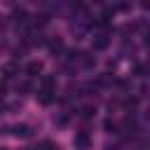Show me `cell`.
Wrapping results in <instances>:
<instances>
[{
  "label": "cell",
  "instance_id": "1",
  "mask_svg": "<svg viewBox=\"0 0 150 150\" xmlns=\"http://www.w3.org/2000/svg\"><path fill=\"white\" fill-rule=\"evenodd\" d=\"M73 145H75L77 150H89V148H91V138H89V134H87V131H80V134H75V138H73Z\"/></svg>",
  "mask_w": 150,
  "mask_h": 150
},
{
  "label": "cell",
  "instance_id": "2",
  "mask_svg": "<svg viewBox=\"0 0 150 150\" xmlns=\"http://www.w3.org/2000/svg\"><path fill=\"white\" fill-rule=\"evenodd\" d=\"M12 134H14L16 138H30V136H33V127H30V124H14V127H12Z\"/></svg>",
  "mask_w": 150,
  "mask_h": 150
},
{
  "label": "cell",
  "instance_id": "3",
  "mask_svg": "<svg viewBox=\"0 0 150 150\" xmlns=\"http://www.w3.org/2000/svg\"><path fill=\"white\" fill-rule=\"evenodd\" d=\"M54 94H56L54 89H40V91H38V98H40L42 105H49V103L54 101Z\"/></svg>",
  "mask_w": 150,
  "mask_h": 150
},
{
  "label": "cell",
  "instance_id": "4",
  "mask_svg": "<svg viewBox=\"0 0 150 150\" xmlns=\"http://www.w3.org/2000/svg\"><path fill=\"white\" fill-rule=\"evenodd\" d=\"M40 73H42V63H40V61H30V63L26 66V75H28V77H38Z\"/></svg>",
  "mask_w": 150,
  "mask_h": 150
},
{
  "label": "cell",
  "instance_id": "5",
  "mask_svg": "<svg viewBox=\"0 0 150 150\" xmlns=\"http://www.w3.org/2000/svg\"><path fill=\"white\" fill-rule=\"evenodd\" d=\"M26 19H28L26 9H14V14H12V21H14L16 26H23V23H26Z\"/></svg>",
  "mask_w": 150,
  "mask_h": 150
},
{
  "label": "cell",
  "instance_id": "6",
  "mask_svg": "<svg viewBox=\"0 0 150 150\" xmlns=\"http://www.w3.org/2000/svg\"><path fill=\"white\" fill-rule=\"evenodd\" d=\"M108 42H110V40H108V35H103V33H101V35H96V38H94V49H105V47H108Z\"/></svg>",
  "mask_w": 150,
  "mask_h": 150
},
{
  "label": "cell",
  "instance_id": "7",
  "mask_svg": "<svg viewBox=\"0 0 150 150\" xmlns=\"http://www.w3.org/2000/svg\"><path fill=\"white\" fill-rule=\"evenodd\" d=\"M16 73H19V66H16V63H5V66H2V75H5V77H14Z\"/></svg>",
  "mask_w": 150,
  "mask_h": 150
},
{
  "label": "cell",
  "instance_id": "8",
  "mask_svg": "<svg viewBox=\"0 0 150 150\" xmlns=\"http://www.w3.org/2000/svg\"><path fill=\"white\" fill-rule=\"evenodd\" d=\"M42 89H54V91H56V77L45 75V77H42Z\"/></svg>",
  "mask_w": 150,
  "mask_h": 150
},
{
  "label": "cell",
  "instance_id": "9",
  "mask_svg": "<svg viewBox=\"0 0 150 150\" xmlns=\"http://www.w3.org/2000/svg\"><path fill=\"white\" fill-rule=\"evenodd\" d=\"M47 21H49L47 14H35V21H33V23H35L38 28H42V26H47Z\"/></svg>",
  "mask_w": 150,
  "mask_h": 150
},
{
  "label": "cell",
  "instance_id": "10",
  "mask_svg": "<svg viewBox=\"0 0 150 150\" xmlns=\"http://www.w3.org/2000/svg\"><path fill=\"white\" fill-rule=\"evenodd\" d=\"M103 127H105V131H108V134H117V129H120V127H117V122H112V120H105V122H103Z\"/></svg>",
  "mask_w": 150,
  "mask_h": 150
},
{
  "label": "cell",
  "instance_id": "11",
  "mask_svg": "<svg viewBox=\"0 0 150 150\" xmlns=\"http://www.w3.org/2000/svg\"><path fill=\"white\" fill-rule=\"evenodd\" d=\"M49 49H52L54 54H56V52H61V49H63V42H61V38H56V40H52V42H49Z\"/></svg>",
  "mask_w": 150,
  "mask_h": 150
},
{
  "label": "cell",
  "instance_id": "12",
  "mask_svg": "<svg viewBox=\"0 0 150 150\" xmlns=\"http://www.w3.org/2000/svg\"><path fill=\"white\" fill-rule=\"evenodd\" d=\"M80 112H82V117H91V115L96 112V108H94V105H84Z\"/></svg>",
  "mask_w": 150,
  "mask_h": 150
},
{
  "label": "cell",
  "instance_id": "13",
  "mask_svg": "<svg viewBox=\"0 0 150 150\" xmlns=\"http://www.w3.org/2000/svg\"><path fill=\"white\" fill-rule=\"evenodd\" d=\"M42 150H61V148H59L56 143H52V141H45V143H42Z\"/></svg>",
  "mask_w": 150,
  "mask_h": 150
},
{
  "label": "cell",
  "instance_id": "14",
  "mask_svg": "<svg viewBox=\"0 0 150 150\" xmlns=\"http://www.w3.org/2000/svg\"><path fill=\"white\" fill-rule=\"evenodd\" d=\"M5 26H7V19H5V16H2V14H0V30H2V28H5Z\"/></svg>",
  "mask_w": 150,
  "mask_h": 150
},
{
  "label": "cell",
  "instance_id": "15",
  "mask_svg": "<svg viewBox=\"0 0 150 150\" xmlns=\"http://www.w3.org/2000/svg\"><path fill=\"white\" fill-rule=\"evenodd\" d=\"M105 150H117V145H105Z\"/></svg>",
  "mask_w": 150,
  "mask_h": 150
},
{
  "label": "cell",
  "instance_id": "16",
  "mask_svg": "<svg viewBox=\"0 0 150 150\" xmlns=\"http://www.w3.org/2000/svg\"><path fill=\"white\" fill-rule=\"evenodd\" d=\"M145 42H148V45H150V33H148V35H145Z\"/></svg>",
  "mask_w": 150,
  "mask_h": 150
}]
</instances>
